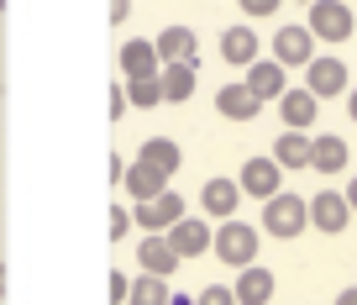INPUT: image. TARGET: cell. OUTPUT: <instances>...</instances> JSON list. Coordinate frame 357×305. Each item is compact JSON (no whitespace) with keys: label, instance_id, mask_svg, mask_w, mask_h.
I'll use <instances>...</instances> for the list:
<instances>
[{"label":"cell","instance_id":"cell-39","mask_svg":"<svg viewBox=\"0 0 357 305\" xmlns=\"http://www.w3.org/2000/svg\"><path fill=\"white\" fill-rule=\"evenodd\" d=\"M347 6H352V0H347Z\"/></svg>","mask_w":357,"mask_h":305},{"label":"cell","instance_id":"cell-32","mask_svg":"<svg viewBox=\"0 0 357 305\" xmlns=\"http://www.w3.org/2000/svg\"><path fill=\"white\" fill-rule=\"evenodd\" d=\"M342 200H347V211H352V216H357V174H352V179H347V190H342Z\"/></svg>","mask_w":357,"mask_h":305},{"label":"cell","instance_id":"cell-1","mask_svg":"<svg viewBox=\"0 0 357 305\" xmlns=\"http://www.w3.org/2000/svg\"><path fill=\"white\" fill-rule=\"evenodd\" d=\"M257 248H263V232L247 221H221V232H211V253L226 263V269H247V263H257Z\"/></svg>","mask_w":357,"mask_h":305},{"label":"cell","instance_id":"cell-7","mask_svg":"<svg viewBox=\"0 0 357 305\" xmlns=\"http://www.w3.org/2000/svg\"><path fill=\"white\" fill-rule=\"evenodd\" d=\"M305 90H310L315 101L347 95V64H342V58H321V53H315L310 64H305Z\"/></svg>","mask_w":357,"mask_h":305},{"label":"cell","instance_id":"cell-14","mask_svg":"<svg viewBox=\"0 0 357 305\" xmlns=\"http://www.w3.org/2000/svg\"><path fill=\"white\" fill-rule=\"evenodd\" d=\"M236 205H242V190H236V179H205V190H200V211L211 216V221H231Z\"/></svg>","mask_w":357,"mask_h":305},{"label":"cell","instance_id":"cell-31","mask_svg":"<svg viewBox=\"0 0 357 305\" xmlns=\"http://www.w3.org/2000/svg\"><path fill=\"white\" fill-rule=\"evenodd\" d=\"M126 16H132V0H111V22H116V27H121V22H126Z\"/></svg>","mask_w":357,"mask_h":305},{"label":"cell","instance_id":"cell-13","mask_svg":"<svg viewBox=\"0 0 357 305\" xmlns=\"http://www.w3.org/2000/svg\"><path fill=\"white\" fill-rule=\"evenodd\" d=\"M279 116H284V132H310L315 126V116H321V101H315L310 90H284L279 95Z\"/></svg>","mask_w":357,"mask_h":305},{"label":"cell","instance_id":"cell-10","mask_svg":"<svg viewBox=\"0 0 357 305\" xmlns=\"http://www.w3.org/2000/svg\"><path fill=\"white\" fill-rule=\"evenodd\" d=\"M315 58V37H310V27H279L273 32V64H284V68H305Z\"/></svg>","mask_w":357,"mask_h":305},{"label":"cell","instance_id":"cell-16","mask_svg":"<svg viewBox=\"0 0 357 305\" xmlns=\"http://www.w3.org/2000/svg\"><path fill=\"white\" fill-rule=\"evenodd\" d=\"M215 111H221L226 121H252V116L263 111V101H257L247 84H221V90H215Z\"/></svg>","mask_w":357,"mask_h":305},{"label":"cell","instance_id":"cell-28","mask_svg":"<svg viewBox=\"0 0 357 305\" xmlns=\"http://www.w3.org/2000/svg\"><path fill=\"white\" fill-rule=\"evenodd\" d=\"M236 6H242V16L247 22H263V16H273L284 6V0H236Z\"/></svg>","mask_w":357,"mask_h":305},{"label":"cell","instance_id":"cell-22","mask_svg":"<svg viewBox=\"0 0 357 305\" xmlns=\"http://www.w3.org/2000/svg\"><path fill=\"white\" fill-rule=\"evenodd\" d=\"M347 158H352V147L342 142V137H310V169H321V174H342L347 169Z\"/></svg>","mask_w":357,"mask_h":305},{"label":"cell","instance_id":"cell-20","mask_svg":"<svg viewBox=\"0 0 357 305\" xmlns=\"http://www.w3.org/2000/svg\"><path fill=\"white\" fill-rule=\"evenodd\" d=\"M257 47H263V43H257L252 27H226V32H221V58L231 68H247L257 58Z\"/></svg>","mask_w":357,"mask_h":305},{"label":"cell","instance_id":"cell-36","mask_svg":"<svg viewBox=\"0 0 357 305\" xmlns=\"http://www.w3.org/2000/svg\"><path fill=\"white\" fill-rule=\"evenodd\" d=\"M336 305H357V290H342V295H336Z\"/></svg>","mask_w":357,"mask_h":305},{"label":"cell","instance_id":"cell-9","mask_svg":"<svg viewBox=\"0 0 357 305\" xmlns=\"http://www.w3.org/2000/svg\"><path fill=\"white\" fill-rule=\"evenodd\" d=\"M242 84L268 105V101H279V95L289 90V68L273 64V58H252V64H247V74H242Z\"/></svg>","mask_w":357,"mask_h":305},{"label":"cell","instance_id":"cell-19","mask_svg":"<svg viewBox=\"0 0 357 305\" xmlns=\"http://www.w3.org/2000/svg\"><path fill=\"white\" fill-rule=\"evenodd\" d=\"M268 158L279 169H310V132H279Z\"/></svg>","mask_w":357,"mask_h":305},{"label":"cell","instance_id":"cell-30","mask_svg":"<svg viewBox=\"0 0 357 305\" xmlns=\"http://www.w3.org/2000/svg\"><path fill=\"white\" fill-rule=\"evenodd\" d=\"M121 116H126V90L111 84V121H121Z\"/></svg>","mask_w":357,"mask_h":305},{"label":"cell","instance_id":"cell-35","mask_svg":"<svg viewBox=\"0 0 357 305\" xmlns=\"http://www.w3.org/2000/svg\"><path fill=\"white\" fill-rule=\"evenodd\" d=\"M347 116H352V121H357V84H352V90H347Z\"/></svg>","mask_w":357,"mask_h":305},{"label":"cell","instance_id":"cell-25","mask_svg":"<svg viewBox=\"0 0 357 305\" xmlns=\"http://www.w3.org/2000/svg\"><path fill=\"white\" fill-rule=\"evenodd\" d=\"M126 105H137V111H153V105H163V90H158V74L153 80H126Z\"/></svg>","mask_w":357,"mask_h":305},{"label":"cell","instance_id":"cell-24","mask_svg":"<svg viewBox=\"0 0 357 305\" xmlns=\"http://www.w3.org/2000/svg\"><path fill=\"white\" fill-rule=\"evenodd\" d=\"M126 305H168V279H158V274H137Z\"/></svg>","mask_w":357,"mask_h":305},{"label":"cell","instance_id":"cell-2","mask_svg":"<svg viewBox=\"0 0 357 305\" xmlns=\"http://www.w3.org/2000/svg\"><path fill=\"white\" fill-rule=\"evenodd\" d=\"M305 226H310V211H305V195H289V190H279V195H268V200H263V232H268V237L294 242V237H305Z\"/></svg>","mask_w":357,"mask_h":305},{"label":"cell","instance_id":"cell-12","mask_svg":"<svg viewBox=\"0 0 357 305\" xmlns=\"http://www.w3.org/2000/svg\"><path fill=\"white\" fill-rule=\"evenodd\" d=\"M195 80H200V64H195V58H184V64H163V68H158L163 105H184L195 95Z\"/></svg>","mask_w":357,"mask_h":305},{"label":"cell","instance_id":"cell-18","mask_svg":"<svg viewBox=\"0 0 357 305\" xmlns=\"http://www.w3.org/2000/svg\"><path fill=\"white\" fill-rule=\"evenodd\" d=\"M137 163H147V169H158V174H168V179H174L178 163H184V153H178L174 137H147V142L137 147Z\"/></svg>","mask_w":357,"mask_h":305},{"label":"cell","instance_id":"cell-5","mask_svg":"<svg viewBox=\"0 0 357 305\" xmlns=\"http://www.w3.org/2000/svg\"><path fill=\"white\" fill-rule=\"evenodd\" d=\"M305 211H310V226H315V232H326V237H342L347 221H352L342 190H315L310 200H305Z\"/></svg>","mask_w":357,"mask_h":305},{"label":"cell","instance_id":"cell-27","mask_svg":"<svg viewBox=\"0 0 357 305\" xmlns=\"http://www.w3.org/2000/svg\"><path fill=\"white\" fill-rule=\"evenodd\" d=\"M195 305H236V295H231V284H205L195 295Z\"/></svg>","mask_w":357,"mask_h":305},{"label":"cell","instance_id":"cell-4","mask_svg":"<svg viewBox=\"0 0 357 305\" xmlns=\"http://www.w3.org/2000/svg\"><path fill=\"white\" fill-rule=\"evenodd\" d=\"M236 190L252 195V200H268V195H279V190H284V169L268 158V153H257V158L242 163V174H236Z\"/></svg>","mask_w":357,"mask_h":305},{"label":"cell","instance_id":"cell-21","mask_svg":"<svg viewBox=\"0 0 357 305\" xmlns=\"http://www.w3.org/2000/svg\"><path fill=\"white\" fill-rule=\"evenodd\" d=\"M153 47H158V64H184V58H195V27H163L153 37Z\"/></svg>","mask_w":357,"mask_h":305},{"label":"cell","instance_id":"cell-26","mask_svg":"<svg viewBox=\"0 0 357 305\" xmlns=\"http://www.w3.org/2000/svg\"><path fill=\"white\" fill-rule=\"evenodd\" d=\"M132 237V205H111V242Z\"/></svg>","mask_w":357,"mask_h":305},{"label":"cell","instance_id":"cell-15","mask_svg":"<svg viewBox=\"0 0 357 305\" xmlns=\"http://www.w3.org/2000/svg\"><path fill=\"white\" fill-rule=\"evenodd\" d=\"M273 290H279L273 269H257V263H247V269H242V279L231 284L236 305H268V300H273Z\"/></svg>","mask_w":357,"mask_h":305},{"label":"cell","instance_id":"cell-17","mask_svg":"<svg viewBox=\"0 0 357 305\" xmlns=\"http://www.w3.org/2000/svg\"><path fill=\"white\" fill-rule=\"evenodd\" d=\"M158 47L147 43V37H132V43H121V74L126 80H153L158 74Z\"/></svg>","mask_w":357,"mask_h":305},{"label":"cell","instance_id":"cell-6","mask_svg":"<svg viewBox=\"0 0 357 305\" xmlns=\"http://www.w3.org/2000/svg\"><path fill=\"white\" fill-rule=\"evenodd\" d=\"M178 216H184V195H174V190H163V195H153V200H137L132 205V221L142 226V232H168Z\"/></svg>","mask_w":357,"mask_h":305},{"label":"cell","instance_id":"cell-37","mask_svg":"<svg viewBox=\"0 0 357 305\" xmlns=\"http://www.w3.org/2000/svg\"><path fill=\"white\" fill-rule=\"evenodd\" d=\"M0 290H6V263H0Z\"/></svg>","mask_w":357,"mask_h":305},{"label":"cell","instance_id":"cell-3","mask_svg":"<svg viewBox=\"0 0 357 305\" xmlns=\"http://www.w3.org/2000/svg\"><path fill=\"white\" fill-rule=\"evenodd\" d=\"M305 27H310L315 43H347L357 32V11L347 0H310L305 6Z\"/></svg>","mask_w":357,"mask_h":305},{"label":"cell","instance_id":"cell-11","mask_svg":"<svg viewBox=\"0 0 357 305\" xmlns=\"http://www.w3.org/2000/svg\"><path fill=\"white\" fill-rule=\"evenodd\" d=\"M137 269H142V274H158V279H174V274H178V253L168 248L163 232H147V237L137 242Z\"/></svg>","mask_w":357,"mask_h":305},{"label":"cell","instance_id":"cell-29","mask_svg":"<svg viewBox=\"0 0 357 305\" xmlns=\"http://www.w3.org/2000/svg\"><path fill=\"white\" fill-rule=\"evenodd\" d=\"M105 290H111V305H126V295H132V274H121V269H116Z\"/></svg>","mask_w":357,"mask_h":305},{"label":"cell","instance_id":"cell-23","mask_svg":"<svg viewBox=\"0 0 357 305\" xmlns=\"http://www.w3.org/2000/svg\"><path fill=\"white\" fill-rule=\"evenodd\" d=\"M121 190L132 195V200H153V195H163V190H168V174L147 169V163H126V174H121Z\"/></svg>","mask_w":357,"mask_h":305},{"label":"cell","instance_id":"cell-33","mask_svg":"<svg viewBox=\"0 0 357 305\" xmlns=\"http://www.w3.org/2000/svg\"><path fill=\"white\" fill-rule=\"evenodd\" d=\"M121 174H126V158H121V153H111V184H121Z\"/></svg>","mask_w":357,"mask_h":305},{"label":"cell","instance_id":"cell-38","mask_svg":"<svg viewBox=\"0 0 357 305\" xmlns=\"http://www.w3.org/2000/svg\"><path fill=\"white\" fill-rule=\"evenodd\" d=\"M300 6H310V0H300Z\"/></svg>","mask_w":357,"mask_h":305},{"label":"cell","instance_id":"cell-34","mask_svg":"<svg viewBox=\"0 0 357 305\" xmlns=\"http://www.w3.org/2000/svg\"><path fill=\"white\" fill-rule=\"evenodd\" d=\"M168 305H195V295H178V290H168Z\"/></svg>","mask_w":357,"mask_h":305},{"label":"cell","instance_id":"cell-8","mask_svg":"<svg viewBox=\"0 0 357 305\" xmlns=\"http://www.w3.org/2000/svg\"><path fill=\"white\" fill-rule=\"evenodd\" d=\"M163 237H168V248L178 253V263L200 258V253H211V221H200V216H178Z\"/></svg>","mask_w":357,"mask_h":305}]
</instances>
